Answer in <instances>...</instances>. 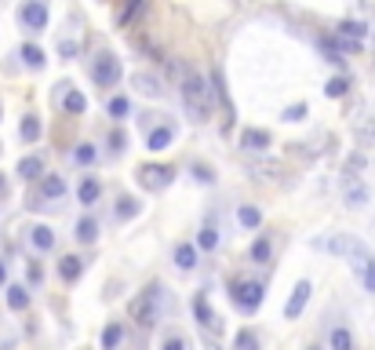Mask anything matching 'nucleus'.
Listing matches in <instances>:
<instances>
[{
    "label": "nucleus",
    "instance_id": "20e7f679",
    "mask_svg": "<svg viewBox=\"0 0 375 350\" xmlns=\"http://www.w3.org/2000/svg\"><path fill=\"white\" fill-rule=\"evenodd\" d=\"M128 314H132V321L142 325V328H153L160 321V289L153 284V289H146L132 299V307H128Z\"/></svg>",
    "mask_w": 375,
    "mask_h": 350
},
{
    "label": "nucleus",
    "instance_id": "473e14b6",
    "mask_svg": "<svg viewBox=\"0 0 375 350\" xmlns=\"http://www.w3.org/2000/svg\"><path fill=\"white\" fill-rule=\"evenodd\" d=\"M197 248H201V252H215V248H219V230H215V227H204V230L197 234Z\"/></svg>",
    "mask_w": 375,
    "mask_h": 350
},
{
    "label": "nucleus",
    "instance_id": "e433bc0d",
    "mask_svg": "<svg viewBox=\"0 0 375 350\" xmlns=\"http://www.w3.org/2000/svg\"><path fill=\"white\" fill-rule=\"evenodd\" d=\"M234 347H237V350H259V336H255L252 328H240L237 340H234Z\"/></svg>",
    "mask_w": 375,
    "mask_h": 350
},
{
    "label": "nucleus",
    "instance_id": "37998d69",
    "mask_svg": "<svg viewBox=\"0 0 375 350\" xmlns=\"http://www.w3.org/2000/svg\"><path fill=\"white\" fill-rule=\"evenodd\" d=\"M109 146H113V153H124L128 150V135L124 132H113L109 135Z\"/></svg>",
    "mask_w": 375,
    "mask_h": 350
},
{
    "label": "nucleus",
    "instance_id": "423d86ee",
    "mask_svg": "<svg viewBox=\"0 0 375 350\" xmlns=\"http://www.w3.org/2000/svg\"><path fill=\"white\" fill-rule=\"evenodd\" d=\"M91 81L99 84V88H113V84L121 81V62L113 59L109 52H102L99 59L91 62Z\"/></svg>",
    "mask_w": 375,
    "mask_h": 350
},
{
    "label": "nucleus",
    "instance_id": "ddd939ff",
    "mask_svg": "<svg viewBox=\"0 0 375 350\" xmlns=\"http://www.w3.org/2000/svg\"><path fill=\"white\" fill-rule=\"evenodd\" d=\"M99 194H102V183L95 179V175H84V179H80V186H77V201L91 208V204L99 201Z\"/></svg>",
    "mask_w": 375,
    "mask_h": 350
},
{
    "label": "nucleus",
    "instance_id": "f3484780",
    "mask_svg": "<svg viewBox=\"0 0 375 350\" xmlns=\"http://www.w3.org/2000/svg\"><path fill=\"white\" fill-rule=\"evenodd\" d=\"M80 270H84V263H80V256H62V263H59V277L73 284V281L80 277Z\"/></svg>",
    "mask_w": 375,
    "mask_h": 350
},
{
    "label": "nucleus",
    "instance_id": "cd10ccee",
    "mask_svg": "<svg viewBox=\"0 0 375 350\" xmlns=\"http://www.w3.org/2000/svg\"><path fill=\"white\" fill-rule=\"evenodd\" d=\"M365 33H368L365 22H353V19L339 22V37H346V40H365Z\"/></svg>",
    "mask_w": 375,
    "mask_h": 350
},
{
    "label": "nucleus",
    "instance_id": "412c9836",
    "mask_svg": "<svg viewBox=\"0 0 375 350\" xmlns=\"http://www.w3.org/2000/svg\"><path fill=\"white\" fill-rule=\"evenodd\" d=\"M237 222L244 230H259V227H263V212L252 208V204H244V208H237Z\"/></svg>",
    "mask_w": 375,
    "mask_h": 350
},
{
    "label": "nucleus",
    "instance_id": "c03bdc74",
    "mask_svg": "<svg viewBox=\"0 0 375 350\" xmlns=\"http://www.w3.org/2000/svg\"><path fill=\"white\" fill-rule=\"evenodd\" d=\"M303 117H306V102L288 106V109H284V121H303Z\"/></svg>",
    "mask_w": 375,
    "mask_h": 350
},
{
    "label": "nucleus",
    "instance_id": "6e6552de",
    "mask_svg": "<svg viewBox=\"0 0 375 350\" xmlns=\"http://www.w3.org/2000/svg\"><path fill=\"white\" fill-rule=\"evenodd\" d=\"M309 292H314V284H309V281H299V284H296V292H291V296H288V303H284V317H288V321H296V317L306 310Z\"/></svg>",
    "mask_w": 375,
    "mask_h": 350
},
{
    "label": "nucleus",
    "instance_id": "0eeeda50",
    "mask_svg": "<svg viewBox=\"0 0 375 350\" xmlns=\"http://www.w3.org/2000/svg\"><path fill=\"white\" fill-rule=\"evenodd\" d=\"M19 22L26 29H33V33H40V29L47 26V4L44 0H26V4L19 8Z\"/></svg>",
    "mask_w": 375,
    "mask_h": 350
},
{
    "label": "nucleus",
    "instance_id": "4be33fe9",
    "mask_svg": "<svg viewBox=\"0 0 375 350\" xmlns=\"http://www.w3.org/2000/svg\"><path fill=\"white\" fill-rule=\"evenodd\" d=\"M95 237H99V222H95L91 215H84V219L77 222V241H80V245H91Z\"/></svg>",
    "mask_w": 375,
    "mask_h": 350
},
{
    "label": "nucleus",
    "instance_id": "dca6fc26",
    "mask_svg": "<svg viewBox=\"0 0 375 350\" xmlns=\"http://www.w3.org/2000/svg\"><path fill=\"white\" fill-rule=\"evenodd\" d=\"M142 11H146V0H124V8L117 11V26H121V29H128Z\"/></svg>",
    "mask_w": 375,
    "mask_h": 350
},
{
    "label": "nucleus",
    "instance_id": "4c0bfd02",
    "mask_svg": "<svg viewBox=\"0 0 375 350\" xmlns=\"http://www.w3.org/2000/svg\"><path fill=\"white\" fill-rule=\"evenodd\" d=\"M332 350H353V336L346 328H335L332 332Z\"/></svg>",
    "mask_w": 375,
    "mask_h": 350
},
{
    "label": "nucleus",
    "instance_id": "49530a36",
    "mask_svg": "<svg viewBox=\"0 0 375 350\" xmlns=\"http://www.w3.org/2000/svg\"><path fill=\"white\" fill-rule=\"evenodd\" d=\"M40 277H44V270H40V263H29V281H33V284H40Z\"/></svg>",
    "mask_w": 375,
    "mask_h": 350
},
{
    "label": "nucleus",
    "instance_id": "58836bf2",
    "mask_svg": "<svg viewBox=\"0 0 375 350\" xmlns=\"http://www.w3.org/2000/svg\"><path fill=\"white\" fill-rule=\"evenodd\" d=\"M135 84H139V91H142V95H160V91H164V88H160V84L153 81V77H146V73H139V77H135Z\"/></svg>",
    "mask_w": 375,
    "mask_h": 350
},
{
    "label": "nucleus",
    "instance_id": "a19ab883",
    "mask_svg": "<svg viewBox=\"0 0 375 350\" xmlns=\"http://www.w3.org/2000/svg\"><path fill=\"white\" fill-rule=\"evenodd\" d=\"M361 274H365V289H368V292H375V259H368V263H365Z\"/></svg>",
    "mask_w": 375,
    "mask_h": 350
},
{
    "label": "nucleus",
    "instance_id": "393cba45",
    "mask_svg": "<svg viewBox=\"0 0 375 350\" xmlns=\"http://www.w3.org/2000/svg\"><path fill=\"white\" fill-rule=\"evenodd\" d=\"M342 197H346L350 208H361V204H368V186H365V183H350Z\"/></svg>",
    "mask_w": 375,
    "mask_h": 350
},
{
    "label": "nucleus",
    "instance_id": "f257e3e1",
    "mask_svg": "<svg viewBox=\"0 0 375 350\" xmlns=\"http://www.w3.org/2000/svg\"><path fill=\"white\" fill-rule=\"evenodd\" d=\"M211 91H215V88H208L204 77H197L193 70L186 73V81H183V106H186V114L193 121L211 117Z\"/></svg>",
    "mask_w": 375,
    "mask_h": 350
},
{
    "label": "nucleus",
    "instance_id": "f704fd0d",
    "mask_svg": "<svg viewBox=\"0 0 375 350\" xmlns=\"http://www.w3.org/2000/svg\"><path fill=\"white\" fill-rule=\"evenodd\" d=\"M346 91H350V81H346V77H332V81L324 84V95H328V99H342Z\"/></svg>",
    "mask_w": 375,
    "mask_h": 350
},
{
    "label": "nucleus",
    "instance_id": "de8ad7c7",
    "mask_svg": "<svg viewBox=\"0 0 375 350\" xmlns=\"http://www.w3.org/2000/svg\"><path fill=\"white\" fill-rule=\"evenodd\" d=\"M193 172H197V179H201V183H211V179H215V175H211V168H201V165H197Z\"/></svg>",
    "mask_w": 375,
    "mask_h": 350
},
{
    "label": "nucleus",
    "instance_id": "7c9ffc66",
    "mask_svg": "<svg viewBox=\"0 0 375 350\" xmlns=\"http://www.w3.org/2000/svg\"><path fill=\"white\" fill-rule=\"evenodd\" d=\"M73 161L77 165H95V161H99V150H95L91 142H77V146H73Z\"/></svg>",
    "mask_w": 375,
    "mask_h": 350
},
{
    "label": "nucleus",
    "instance_id": "09e8293b",
    "mask_svg": "<svg viewBox=\"0 0 375 350\" xmlns=\"http://www.w3.org/2000/svg\"><path fill=\"white\" fill-rule=\"evenodd\" d=\"M4 277H8V266H4V263H0V284H4Z\"/></svg>",
    "mask_w": 375,
    "mask_h": 350
},
{
    "label": "nucleus",
    "instance_id": "a878e982",
    "mask_svg": "<svg viewBox=\"0 0 375 350\" xmlns=\"http://www.w3.org/2000/svg\"><path fill=\"white\" fill-rule=\"evenodd\" d=\"M106 114H109L113 121H124L128 114H132V102H128L124 95H113V99L106 102Z\"/></svg>",
    "mask_w": 375,
    "mask_h": 350
},
{
    "label": "nucleus",
    "instance_id": "1a4fd4ad",
    "mask_svg": "<svg viewBox=\"0 0 375 350\" xmlns=\"http://www.w3.org/2000/svg\"><path fill=\"white\" fill-rule=\"evenodd\" d=\"M193 314H197V321H201L204 328H211V332H222V321H219V314L208 307V299H204V296H197V299H193Z\"/></svg>",
    "mask_w": 375,
    "mask_h": 350
},
{
    "label": "nucleus",
    "instance_id": "2eb2a0df",
    "mask_svg": "<svg viewBox=\"0 0 375 350\" xmlns=\"http://www.w3.org/2000/svg\"><path fill=\"white\" fill-rule=\"evenodd\" d=\"M29 245H33L37 252H52V248H55V230L40 222V227L29 230Z\"/></svg>",
    "mask_w": 375,
    "mask_h": 350
},
{
    "label": "nucleus",
    "instance_id": "c9c22d12",
    "mask_svg": "<svg viewBox=\"0 0 375 350\" xmlns=\"http://www.w3.org/2000/svg\"><path fill=\"white\" fill-rule=\"evenodd\" d=\"M211 84H215V95H219L222 109H226V114H234V106H230V91H226V84H222V73H219V70L211 73Z\"/></svg>",
    "mask_w": 375,
    "mask_h": 350
},
{
    "label": "nucleus",
    "instance_id": "3c124183",
    "mask_svg": "<svg viewBox=\"0 0 375 350\" xmlns=\"http://www.w3.org/2000/svg\"><path fill=\"white\" fill-rule=\"evenodd\" d=\"M309 350H317V347H309Z\"/></svg>",
    "mask_w": 375,
    "mask_h": 350
},
{
    "label": "nucleus",
    "instance_id": "9b49d317",
    "mask_svg": "<svg viewBox=\"0 0 375 350\" xmlns=\"http://www.w3.org/2000/svg\"><path fill=\"white\" fill-rule=\"evenodd\" d=\"M240 146L252 150V153H263L270 146V132H263V128H244L240 132Z\"/></svg>",
    "mask_w": 375,
    "mask_h": 350
},
{
    "label": "nucleus",
    "instance_id": "9d476101",
    "mask_svg": "<svg viewBox=\"0 0 375 350\" xmlns=\"http://www.w3.org/2000/svg\"><path fill=\"white\" fill-rule=\"evenodd\" d=\"M171 139H175V128H171V124H160V128L146 132V146H150L153 153H160V150L171 146Z\"/></svg>",
    "mask_w": 375,
    "mask_h": 350
},
{
    "label": "nucleus",
    "instance_id": "f03ea898",
    "mask_svg": "<svg viewBox=\"0 0 375 350\" xmlns=\"http://www.w3.org/2000/svg\"><path fill=\"white\" fill-rule=\"evenodd\" d=\"M314 248H321V252H332V256L357 259V263H353L357 270H365V263L372 259V256H368V248H365V241H357L353 234H332V237H317V241H314Z\"/></svg>",
    "mask_w": 375,
    "mask_h": 350
},
{
    "label": "nucleus",
    "instance_id": "f8f14e48",
    "mask_svg": "<svg viewBox=\"0 0 375 350\" xmlns=\"http://www.w3.org/2000/svg\"><path fill=\"white\" fill-rule=\"evenodd\" d=\"M40 197L44 201L66 197V179H62V175H40Z\"/></svg>",
    "mask_w": 375,
    "mask_h": 350
},
{
    "label": "nucleus",
    "instance_id": "ea45409f",
    "mask_svg": "<svg viewBox=\"0 0 375 350\" xmlns=\"http://www.w3.org/2000/svg\"><path fill=\"white\" fill-rule=\"evenodd\" d=\"M357 139H361L365 146H372L375 142V117H368L365 124H357Z\"/></svg>",
    "mask_w": 375,
    "mask_h": 350
},
{
    "label": "nucleus",
    "instance_id": "c756f323",
    "mask_svg": "<svg viewBox=\"0 0 375 350\" xmlns=\"http://www.w3.org/2000/svg\"><path fill=\"white\" fill-rule=\"evenodd\" d=\"M40 172H44L40 157H22V161H19V175H22V179H40Z\"/></svg>",
    "mask_w": 375,
    "mask_h": 350
},
{
    "label": "nucleus",
    "instance_id": "79ce46f5",
    "mask_svg": "<svg viewBox=\"0 0 375 350\" xmlns=\"http://www.w3.org/2000/svg\"><path fill=\"white\" fill-rule=\"evenodd\" d=\"M77 52H80L77 40H59V55L62 59H77Z\"/></svg>",
    "mask_w": 375,
    "mask_h": 350
},
{
    "label": "nucleus",
    "instance_id": "a18cd8bd",
    "mask_svg": "<svg viewBox=\"0 0 375 350\" xmlns=\"http://www.w3.org/2000/svg\"><path fill=\"white\" fill-rule=\"evenodd\" d=\"M160 350H186V340H183V336H168Z\"/></svg>",
    "mask_w": 375,
    "mask_h": 350
},
{
    "label": "nucleus",
    "instance_id": "7ed1b4c3",
    "mask_svg": "<svg viewBox=\"0 0 375 350\" xmlns=\"http://www.w3.org/2000/svg\"><path fill=\"white\" fill-rule=\"evenodd\" d=\"M230 299H234L237 310L255 314L259 307H263V299H266V284L255 281V277H237V281L230 284Z\"/></svg>",
    "mask_w": 375,
    "mask_h": 350
},
{
    "label": "nucleus",
    "instance_id": "5701e85b",
    "mask_svg": "<svg viewBox=\"0 0 375 350\" xmlns=\"http://www.w3.org/2000/svg\"><path fill=\"white\" fill-rule=\"evenodd\" d=\"M62 109H66V114H73V117H80V114H84V109H88V99H84V95H80V91H66V99H62Z\"/></svg>",
    "mask_w": 375,
    "mask_h": 350
},
{
    "label": "nucleus",
    "instance_id": "b1692460",
    "mask_svg": "<svg viewBox=\"0 0 375 350\" xmlns=\"http://www.w3.org/2000/svg\"><path fill=\"white\" fill-rule=\"evenodd\" d=\"M139 212H142V204H139L135 197H128V194H124V197H117V219H121V222L135 219Z\"/></svg>",
    "mask_w": 375,
    "mask_h": 350
},
{
    "label": "nucleus",
    "instance_id": "c85d7f7f",
    "mask_svg": "<svg viewBox=\"0 0 375 350\" xmlns=\"http://www.w3.org/2000/svg\"><path fill=\"white\" fill-rule=\"evenodd\" d=\"M8 307L11 310H26L29 307V292L22 289V284H8Z\"/></svg>",
    "mask_w": 375,
    "mask_h": 350
},
{
    "label": "nucleus",
    "instance_id": "72a5a7b5",
    "mask_svg": "<svg viewBox=\"0 0 375 350\" xmlns=\"http://www.w3.org/2000/svg\"><path fill=\"white\" fill-rule=\"evenodd\" d=\"M19 55H22V62H26L29 70H40L44 66V52H40V47H33V44H22Z\"/></svg>",
    "mask_w": 375,
    "mask_h": 350
},
{
    "label": "nucleus",
    "instance_id": "4468645a",
    "mask_svg": "<svg viewBox=\"0 0 375 350\" xmlns=\"http://www.w3.org/2000/svg\"><path fill=\"white\" fill-rule=\"evenodd\" d=\"M124 343H128L124 325H121V321H109V325H106V332H102V350H121Z\"/></svg>",
    "mask_w": 375,
    "mask_h": 350
},
{
    "label": "nucleus",
    "instance_id": "6ab92c4d",
    "mask_svg": "<svg viewBox=\"0 0 375 350\" xmlns=\"http://www.w3.org/2000/svg\"><path fill=\"white\" fill-rule=\"evenodd\" d=\"M175 266L178 270H193V266H197V248H193V245H175Z\"/></svg>",
    "mask_w": 375,
    "mask_h": 350
},
{
    "label": "nucleus",
    "instance_id": "a211bd4d",
    "mask_svg": "<svg viewBox=\"0 0 375 350\" xmlns=\"http://www.w3.org/2000/svg\"><path fill=\"white\" fill-rule=\"evenodd\" d=\"M252 263H259V266H266L270 263V256H273V241L270 237H255V245H252Z\"/></svg>",
    "mask_w": 375,
    "mask_h": 350
},
{
    "label": "nucleus",
    "instance_id": "8fccbe9b",
    "mask_svg": "<svg viewBox=\"0 0 375 350\" xmlns=\"http://www.w3.org/2000/svg\"><path fill=\"white\" fill-rule=\"evenodd\" d=\"M0 194H4V197H8V183H4V179H0Z\"/></svg>",
    "mask_w": 375,
    "mask_h": 350
},
{
    "label": "nucleus",
    "instance_id": "aec40b11",
    "mask_svg": "<svg viewBox=\"0 0 375 350\" xmlns=\"http://www.w3.org/2000/svg\"><path fill=\"white\" fill-rule=\"evenodd\" d=\"M252 175H255V179H281L284 165L281 161H259V165H252Z\"/></svg>",
    "mask_w": 375,
    "mask_h": 350
},
{
    "label": "nucleus",
    "instance_id": "39448f33",
    "mask_svg": "<svg viewBox=\"0 0 375 350\" xmlns=\"http://www.w3.org/2000/svg\"><path fill=\"white\" fill-rule=\"evenodd\" d=\"M135 179H139V186L142 190H164V186H171V179H175V168H168V165H139L135 168Z\"/></svg>",
    "mask_w": 375,
    "mask_h": 350
},
{
    "label": "nucleus",
    "instance_id": "bb28decb",
    "mask_svg": "<svg viewBox=\"0 0 375 350\" xmlns=\"http://www.w3.org/2000/svg\"><path fill=\"white\" fill-rule=\"evenodd\" d=\"M321 55L324 62H335V66H342V47H339V37H321Z\"/></svg>",
    "mask_w": 375,
    "mask_h": 350
},
{
    "label": "nucleus",
    "instance_id": "2f4dec72",
    "mask_svg": "<svg viewBox=\"0 0 375 350\" xmlns=\"http://www.w3.org/2000/svg\"><path fill=\"white\" fill-rule=\"evenodd\" d=\"M22 139L26 142H37L40 139V132H44V124H40V117H33V114H29V117H22Z\"/></svg>",
    "mask_w": 375,
    "mask_h": 350
}]
</instances>
